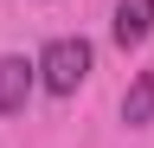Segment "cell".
Masks as SVG:
<instances>
[{
	"mask_svg": "<svg viewBox=\"0 0 154 148\" xmlns=\"http://www.w3.org/2000/svg\"><path fill=\"white\" fill-rule=\"evenodd\" d=\"M154 32V0H116V20H109V39L122 45V52H135Z\"/></svg>",
	"mask_w": 154,
	"mask_h": 148,
	"instance_id": "cell-3",
	"label": "cell"
},
{
	"mask_svg": "<svg viewBox=\"0 0 154 148\" xmlns=\"http://www.w3.org/2000/svg\"><path fill=\"white\" fill-rule=\"evenodd\" d=\"M122 122L128 129H148L154 122V71H135V84L122 90Z\"/></svg>",
	"mask_w": 154,
	"mask_h": 148,
	"instance_id": "cell-4",
	"label": "cell"
},
{
	"mask_svg": "<svg viewBox=\"0 0 154 148\" xmlns=\"http://www.w3.org/2000/svg\"><path fill=\"white\" fill-rule=\"evenodd\" d=\"M32 84H38V65L19 58V52H7L0 58V116H19L26 97H32Z\"/></svg>",
	"mask_w": 154,
	"mask_h": 148,
	"instance_id": "cell-2",
	"label": "cell"
},
{
	"mask_svg": "<svg viewBox=\"0 0 154 148\" xmlns=\"http://www.w3.org/2000/svg\"><path fill=\"white\" fill-rule=\"evenodd\" d=\"M32 65H38V84H45L51 97H77V84L90 77V45L84 39H51Z\"/></svg>",
	"mask_w": 154,
	"mask_h": 148,
	"instance_id": "cell-1",
	"label": "cell"
}]
</instances>
